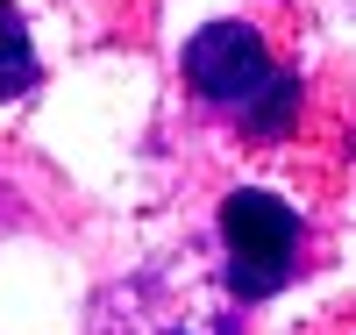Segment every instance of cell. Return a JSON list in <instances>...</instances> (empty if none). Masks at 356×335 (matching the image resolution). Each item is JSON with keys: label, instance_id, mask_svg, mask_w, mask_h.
I'll return each instance as SVG.
<instances>
[{"label": "cell", "instance_id": "obj_3", "mask_svg": "<svg viewBox=\"0 0 356 335\" xmlns=\"http://www.w3.org/2000/svg\"><path fill=\"white\" fill-rule=\"evenodd\" d=\"M36 86V50H29V29H22V15L0 0V100H15V93H29Z\"/></svg>", "mask_w": 356, "mask_h": 335}, {"label": "cell", "instance_id": "obj_1", "mask_svg": "<svg viewBox=\"0 0 356 335\" xmlns=\"http://www.w3.org/2000/svg\"><path fill=\"white\" fill-rule=\"evenodd\" d=\"M186 72L207 100H221V107H243L257 121H278L292 107V86L271 72V57H264V36L243 22H214V29H200V36L186 43Z\"/></svg>", "mask_w": 356, "mask_h": 335}, {"label": "cell", "instance_id": "obj_2", "mask_svg": "<svg viewBox=\"0 0 356 335\" xmlns=\"http://www.w3.org/2000/svg\"><path fill=\"white\" fill-rule=\"evenodd\" d=\"M221 235H228V279L243 299H264L285 286L292 271V242H300V221L292 207L271 193H228L221 200Z\"/></svg>", "mask_w": 356, "mask_h": 335}]
</instances>
